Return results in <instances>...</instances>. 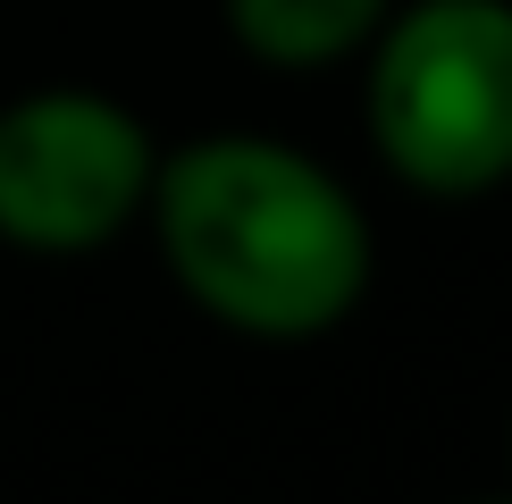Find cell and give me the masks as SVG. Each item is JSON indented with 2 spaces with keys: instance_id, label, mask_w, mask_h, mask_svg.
<instances>
[{
  "instance_id": "5",
  "label": "cell",
  "mask_w": 512,
  "mask_h": 504,
  "mask_svg": "<svg viewBox=\"0 0 512 504\" xmlns=\"http://www.w3.org/2000/svg\"><path fill=\"white\" fill-rule=\"evenodd\" d=\"M504 462H512V420H504Z\"/></svg>"
},
{
  "instance_id": "2",
  "label": "cell",
  "mask_w": 512,
  "mask_h": 504,
  "mask_svg": "<svg viewBox=\"0 0 512 504\" xmlns=\"http://www.w3.org/2000/svg\"><path fill=\"white\" fill-rule=\"evenodd\" d=\"M361 126L395 185L479 202L512 185V0H412L361 42Z\"/></svg>"
},
{
  "instance_id": "1",
  "label": "cell",
  "mask_w": 512,
  "mask_h": 504,
  "mask_svg": "<svg viewBox=\"0 0 512 504\" xmlns=\"http://www.w3.org/2000/svg\"><path fill=\"white\" fill-rule=\"evenodd\" d=\"M143 227L185 303L261 345L345 328L378 278L361 194L286 135H194L160 152Z\"/></svg>"
},
{
  "instance_id": "4",
  "label": "cell",
  "mask_w": 512,
  "mask_h": 504,
  "mask_svg": "<svg viewBox=\"0 0 512 504\" xmlns=\"http://www.w3.org/2000/svg\"><path fill=\"white\" fill-rule=\"evenodd\" d=\"M395 0H219V26L244 59L261 68H336V59H361V42L387 26Z\"/></svg>"
},
{
  "instance_id": "3",
  "label": "cell",
  "mask_w": 512,
  "mask_h": 504,
  "mask_svg": "<svg viewBox=\"0 0 512 504\" xmlns=\"http://www.w3.org/2000/svg\"><path fill=\"white\" fill-rule=\"evenodd\" d=\"M160 143L101 84H34L0 101V244L34 261L110 252L152 202Z\"/></svg>"
}]
</instances>
